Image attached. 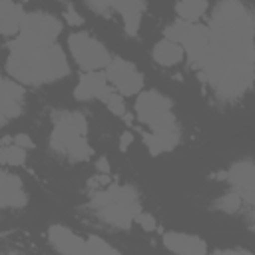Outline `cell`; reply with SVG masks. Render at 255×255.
Here are the masks:
<instances>
[{
    "label": "cell",
    "mask_w": 255,
    "mask_h": 255,
    "mask_svg": "<svg viewBox=\"0 0 255 255\" xmlns=\"http://www.w3.org/2000/svg\"><path fill=\"white\" fill-rule=\"evenodd\" d=\"M163 247L181 253V255H203L207 251V245L201 237L191 235V233H181V231H167L163 233Z\"/></svg>",
    "instance_id": "16"
},
{
    "label": "cell",
    "mask_w": 255,
    "mask_h": 255,
    "mask_svg": "<svg viewBox=\"0 0 255 255\" xmlns=\"http://www.w3.org/2000/svg\"><path fill=\"white\" fill-rule=\"evenodd\" d=\"M106 78H108V84H112L122 96H135L143 88V74L135 68L133 62L124 60L120 56L108 62Z\"/></svg>",
    "instance_id": "9"
},
{
    "label": "cell",
    "mask_w": 255,
    "mask_h": 255,
    "mask_svg": "<svg viewBox=\"0 0 255 255\" xmlns=\"http://www.w3.org/2000/svg\"><path fill=\"white\" fill-rule=\"evenodd\" d=\"M48 241L50 245L60 253L70 255H88V239L74 233L70 227L64 225H52L48 229Z\"/></svg>",
    "instance_id": "12"
},
{
    "label": "cell",
    "mask_w": 255,
    "mask_h": 255,
    "mask_svg": "<svg viewBox=\"0 0 255 255\" xmlns=\"http://www.w3.org/2000/svg\"><path fill=\"white\" fill-rule=\"evenodd\" d=\"M96 169H98L100 173H110V171H112V167H110V163H108L106 157H98V159H96Z\"/></svg>",
    "instance_id": "29"
},
{
    "label": "cell",
    "mask_w": 255,
    "mask_h": 255,
    "mask_svg": "<svg viewBox=\"0 0 255 255\" xmlns=\"http://www.w3.org/2000/svg\"><path fill=\"white\" fill-rule=\"evenodd\" d=\"M0 163L12 165V167L24 165L26 163V149L16 145L14 141L8 145H0Z\"/></svg>",
    "instance_id": "20"
},
{
    "label": "cell",
    "mask_w": 255,
    "mask_h": 255,
    "mask_svg": "<svg viewBox=\"0 0 255 255\" xmlns=\"http://www.w3.org/2000/svg\"><path fill=\"white\" fill-rule=\"evenodd\" d=\"M110 92H112V88L108 84L106 74H102L100 70H94V72H84L78 86L74 88V98L80 102H88V100L104 102Z\"/></svg>",
    "instance_id": "13"
},
{
    "label": "cell",
    "mask_w": 255,
    "mask_h": 255,
    "mask_svg": "<svg viewBox=\"0 0 255 255\" xmlns=\"http://www.w3.org/2000/svg\"><path fill=\"white\" fill-rule=\"evenodd\" d=\"M241 205H243V199H241L235 191H227L225 195H221V197L215 201V209L225 211V213H235Z\"/></svg>",
    "instance_id": "21"
},
{
    "label": "cell",
    "mask_w": 255,
    "mask_h": 255,
    "mask_svg": "<svg viewBox=\"0 0 255 255\" xmlns=\"http://www.w3.org/2000/svg\"><path fill=\"white\" fill-rule=\"evenodd\" d=\"M6 70L22 84H52L70 74L68 58L54 40H38L18 34L10 42Z\"/></svg>",
    "instance_id": "2"
},
{
    "label": "cell",
    "mask_w": 255,
    "mask_h": 255,
    "mask_svg": "<svg viewBox=\"0 0 255 255\" xmlns=\"http://www.w3.org/2000/svg\"><path fill=\"white\" fill-rule=\"evenodd\" d=\"M221 179L229 181L233 191L243 199V203L253 205L255 201V165L251 159H241L221 173Z\"/></svg>",
    "instance_id": "10"
},
{
    "label": "cell",
    "mask_w": 255,
    "mask_h": 255,
    "mask_svg": "<svg viewBox=\"0 0 255 255\" xmlns=\"http://www.w3.org/2000/svg\"><path fill=\"white\" fill-rule=\"evenodd\" d=\"M94 211H96V217L102 219L104 223H108L112 227L128 229L133 223V217L141 211L139 195H137L133 185H126L120 197L96 207Z\"/></svg>",
    "instance_id": "6"
},
{
    "label": "cell",
    "mask_w": 255,
    "mask_h": 255,
    "mask_svg": "<svg viewBox=\"0 0 255 255\" xmlns=\"http://www.w3.org/2000/svg\"><path fill=\"white\" fill-rule=\"evenodd\" d=\"M135 118L141 124H145L149 131H155V133L177 131L173 104L161 92H155V90L139 92L135 100Z\"/></svg>",
    "instance_id": "4"
},
{
    "label": "cell",
    "mask_w": 255,
    "mask_h": 255,
    "mask_svg": "<svg viewBox=\"0 0 255 255\" xmlns=\"http://www.w3.org/2000/svg\"><path fill=\"white\" fill-rule=\"evenodd\" d=\"M88 6L102 14L104 18H110L112 12H118L124 20V28L129 36H135L141 24V16L145 10V0H86Z\"/></svg>",
    "instance_id": "8"
},
{
    "label": "cell",
    "mask_w": 255,
    "mask_h": 255,
    "mask_svg": "<svg viewBox=\"0 0 255 255\" xmlns=\"http://www.w3.org/2000/svg\"><path fill=\"white\" fill-rule=\"evenodd\" d=\"M219 100L241 98L253 84V16L239 0H221L207 24L199 68Z\"/></svg>",
    "instance_id": "1"
},
{
    "label": "cell",
    "mask_w": 255,
    "mask_h": 255,
    "mask_svg": "<svg viewBox=\"0 0 255 255\" xmlns=\"http://www.w3.org/2000/svg\"><path fill=\"white\" fill-rule=\"evenodd\" d=\"M62 32V22L48 12H28L22 18L20 32L24 36H32L38 40H56Z\"/></svg>",
    "instance_id": "11"
},
{
    "label": "cell",
    "mask_w": 255,
    "mask_h": 255,
    "mask_svg": "<svg viewBox=\"0 0 255 255\" xmlns=\"http://www.w3.org/2000/svg\"><path fill=\"white\" fill-rule=\"evenodd\" d=\"M145 147L149 149L151 155H159V153H167L171 149H175V145L179 143V131H171V133H155V131H143L141 133Z\"/></svg>",
    "instance_id": "18"
},
{
    "label": "cell",
    "mask_w": 255,
    "mask_h": 255,
    "mask_svg": "<svg viewBox=\"0 0 255 255\" xmlns=\"http://www.w3.org/2000/svg\"><path fill=\"white\" fill-rule=\"evenodd\" d=\"M133 221H135L143 231H155V229H157L155 217H153L151 213H147V211H139V213L133 217Z\"/></svg>",
    "instance_id": "24"
},
{
    "label": "cell",
    "mask_w": 255,
    "mask_h": 255,
    "mask_svg": "<svg viewBox=\"0 0 255 255\" xmlns=\"http://www.w3.org/2000/svg\"><path fill=\"white\" fill-rule=\"evenodd\" d=\"M88 239V255H108V253H118L116 247L108 245L104 239L92 235V237H86Z\"/></svg>",
    "instance_id": "22"
},
{
    "label": "cell",
    "mask_w": 255,
    "mask_h": 255,
    "mask_svg": "<svg viewBox=\"0 0 255 255\" xmlns=\"http://www.w3.org/2000/svg\"><path fill=\"white\" fill-rule=\"evenodd\" d=\"M68 48L72 58L84 72L102 70L112 60L106 46L100 40L92 38L88 32H72L68 36Z\"/></svg>",
    "instance_id": "7"
},
{
    "label": "cell",
    "mask_w": 255,
    "mask_h": 255,
    "mask_svg": "<svg viewBox=\"0 0 255 255\" xmlns=\"http://www.w3.org/2000/svg\"><path fill=\"white\" fill-rule=\"evenodd\" d=\"M104 104H106V108L114 114V116H126V102H124V96L122 94H118V92H110L108 94V98L104 100Z\"/></svg>",
    "instance_id": "23"
},
{
    "label": "cell",
    "mask_w": 255,
    "mask_h": 255,
    "mask_svg": "<svg viewBox=\"0 0 255 255\" xmlns=\"http://www.w3.org/2000/svg\"><path fill=\"white\" fill-rule=\"evenodd\" d=\"M88 120L80 112H60L50 133V147L70 161H86L92 157V147L86 139Z\"/></svg>",
    "instance_id": "3"
},
{
    "label": "cell",
    "mask_w": 255,
    "mask_h": 255,
    "mask_svg": "<svg viewBox=\"0 0 255 255\" xmlns=\"http://www.w3.org/2000/svg\"><path fill=\"white\" fill-rule=\"evenodd\" d=\"M175 12L179 20L197 22L207 12V0H179L175 4Z\"/></svg>",
    "instance_id": "19"
},
{
    "label": "cell",
    "mask_w": 255,
    "mask_h": 255,
    "mask_svg": "<svg viewBox=\"0 0 255 255\" xmlns=\"http://www.w3.org/2000/svg\"><path fill=\"white\" fill-rule=\"evenodd\" d=\"M64 22L70 24V26H82L84 18L80 16V12L72 4H66V8H64Z\"/></svg>",
    "instance_id": "25"
},
{
    "label": "cell",
    "mask_w": 255,
    "mask_h": 255,
    "mask_svg": "<svg viewBox=\"0 0 255 255\" xmlns=\"http://www.w3.org/2000/svg\"><path fill=\"white\" fill-rule=\"evenodd\" d=\"M12 141H14L16 145L24 147V149H32V147H34V139H32L28 133H16V135H12Z\"/></svg>",
    "instance_id": "26"
},
{
    "label": "cell",
    "mask_w": 255,
    "mask_h": 255,
    "mask_svg": "<svg viewBox=\"0 0 255 255\" xmlns=\"http://www.w3.org/2000/svg\"><path fill=\"white\" fill-rule=\"evenodd\" d=\"M108 183H110V173L94 175V177L88 181V185H90L92 189H94V187H96V189H102V187H104V185H108Z\"/></svg>",
    "instance_id": "27"
},
{
    "label": "cell",
    "mask_w": 255,
    "mask_h": 255,
    "mask_svg": "<svg viewBox=\"0 0 255 255\" xmlns=\"http://www.w3.org/2000/svg\"><path fill=\"white\" fill-rule=\"evenodd\" d=\"M28 201L26 189L20 177L0 169V209H18Z\"/></svg>",
    "instance_id": "15"
},
{
    "label": "cell",
    "mask_w": 255,
    "mask_h": 255,
    "mask_svg": "<svg viewBox=\"0 0 255 255\" xmlns=\"http://www.w3.org/2000/svg\"><path fill=\"white\" fill-rule=\"evenodd\" d=\"M131 141H133L131 131H124V133L120 135V151H126V149L131 145Z\"/></svg>",
    "instance_id": "28"
},
{
    "label": "cell",
    "mask_w": 255,
    "mask_h": 255,
    "mask_svg": "<svg viewBox=\"0 0 255 255\" xmlns=\"http://www.w3.org/2000/svg\"><path fill=\"white\" fill-rule=\"evenodd\" d=\"M20 2H28V0H20Z\"/></svg>",
    "instance_id": "30"
},
{
    "label": "cell",
    "mask_w": 255,
    "mask_h": 255,
    "mask_svg": "<svg viewBox=\"0 0 255 255\" xmlns=\"http://www.w3.org/2000/svg\"><path fill=\"white\" fill-rule=\"evenodd\" d=\"M151 56H153L155 64L169 68V66L181 64V60H183L185 54H183V48H181L177 42H173V40H169V38H163V40H159V42L153 46Z\"/></svg>",
    "instance_id": "17"
},
{
    "label": "cell",
    "mask_w": 255,
    "mask_h": 255,
    "mask_svg": "<svg viewBox=\"0 0 255 255\" xmlns=\"http://www.w3.org/2000/svg\"><path fill=\"white\" fill-rule=\"evenodd\" d=\"M24 106V90L16 80L0 76V124L20 116Z\"/></svg>",
    "instance_id": "14"
},
{
    "label": "cell",
    "mask_w": 255,
    "mask_h": 255,
    "mask_svg": "<svg viewBox=\"0 0 255 255\" xmlns=\"http://www.w3.org/2000/svg\"><path fill=\"white\" fill-rule=\"evenodd\" d=\"M165 38L177 42L183 48V54L189 58V62L195 68H199L203 54L207 50V26H201L197 22L177 20L165 28Z\"/></svg>",
    "instance_id": "5"
}]
</instances>
